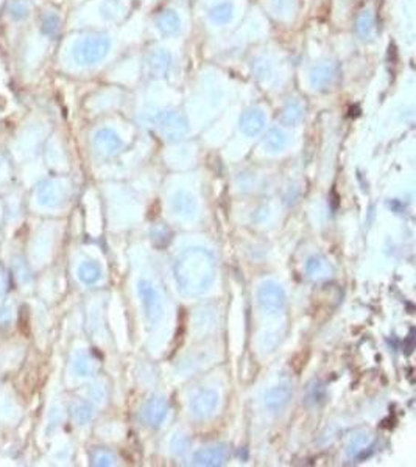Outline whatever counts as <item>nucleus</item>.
Returning a JSON list of instances; mask_svg holds the SVG:
<instances>
[{"instance_id":"nucleus-14","label":"nucleus","mask_w":416,"mask_h":467,"mask_svg":"<svg viewBox=\"0 0 416 467\" xmlns=\"http://www.w3.org/2000/svg\"><path fill=\"white\" fill-rule=\"evenodd\" d=\"M99 144L102 145V149L114 151L120 145V142H119V139L114 134L108 133L107 131V133H102L99 136Z\"/></svg>"},{"instance_id":"nucleus-2","label":"nucleus","mask_w":416,"mask_h":467,"mask_svg":"<svg viewBox=\"0 0 416 467\" xmlns=\"http://www.w3.org/2000/svg\"><path fill=\"white\" fill-rule=\"evenodd\" d=\"M138 293L145 318L149 319L150 323H158L164 317V303L158 288L151 282L144 279V281H139Z\"/></svg>"},{"instance_id":"nucleus-11","label":"nucleus","mask_w":416,"mask_h":467,"mask_svg":"<svg viewBox=\"0 0 416 467\" xmlns=\"http://www.w3.org/2000/svg\"><path fill=\"white\" fill-rule=\"evenodd\" d=\"M262 125H264V119L259 114H251V116L245 117L244 119V123H242V127H244V131L246 134H257L262 130Z\"/></svg>"},{"instance_id":"nucleus-15","label":"nucleus","mask_w":416,"mask_h":467,"mask_svg":"<svg viewBox=\"0 0 416 467\" xmlns=\"http://www.w3.org/2000/svg\"><path fill=\"white\" fill-rule=\"evenodd\" d=\"M323 396H325V387H323L320 382H315L314 385H310L309 396H307L309 400H312V402L317 404Z\"/></svg>"},{"instance_id":"nucleus-5","label":"nucleus","mask_w":416,"mask_h":467,"mask_svg":"<svg viewBox=\"0 0 416 467\" xmlns=\"http://www.w3.org/2000/svg\"><path fill=\"white\" fill-rule=\"evenodd\" d=\"M228 455L230 453L224 446L203 447L193 453L192 464L204 467L224 466Z\"/></svg>"},{"instance_id":"nucleus-1","label":"nucleus","mask_w":416,"mask_h":467,"mask_svg":"<svg viewBox=\"0 0 416 467\" xmlns=\"http://www.w3.org/2000/svg\"><path fill=\"white\" fill-rule=\"evenodd\" d=\"M176 284L191 296L203 295L215 279V259L206 248H189L178 255L173 265Z\"/></svg>"},{"instance_id":"nucleus-6","label":"nucleus","mask_w":416,"mask_h":467,"mask_svg":"<svg viewBox=\"0 0 416 467\" xmlns=\"http://www.w3.org/2000/svg\"><path fill=\"white\" fill-rule=\"evenodd\" d=\"M167 413H169V405L164 399L150 398L142 409V420L149 427L156 429L164 422Z\"/></svg>"},{"instance_id":"nucleus-10","label":"nucleus","mask_w":416,"mask_h":467,"mask_svg":"<svg viewBox=\"0 0 416 467\" xmlns=\"http://www.w3.org/2000/svg\"><path fill=\"white\" fill-rule=\"evenodd\" d=\"M369 442H371V436L369 433H359L348 444V455L351 458L358 457L360 451H365L369 446Z\"/></svg>"},{"instance_id":"nucleus-7","label":"nucleus","mask_w":416,"mask_h":467,"mask_svg":"<svg viewBox=\"0 0 416 467\" xmlns=\"http://www.w3.org/2000/svg\"><path fill=\"white\" fill-rule=\"evenodd\" d=\"M292 396H294V391L288 385H276V387L270 388L265 393L264 404L272 413H281L287 407Z\"/></svg>"},{"instance_id":"nucleus-16","label":"nucleus","mask_w":416,"mask_h":467,"mask_svg":"<svg viewBox=\"0 0 416 467\" xmlns=\"http://www.w3.org/2000/svg\"><path fill=\"white\" fill-rule=\"evenodd\" d=\"M114 460H112L111 455L109 453H102L100 455V458L97 460V464H100V466H111V464H114Z\"/></svg>"},{"instance_id":"nucleus-12","label":"nucleus","mask_w":416,"mask_h":467,"mask_svg":"<svg viewBox=\"0 0 416 467\" xmlns=\"http://www.w3.org/2000/svg\"><path fill=\"white\" fill-rule=\"evenodd\" d=\"M80 277L86 284H92V282L99 281V279H100V268H99L96 264L88 262V264H85V265L80 268Z\"/></svg>"},{"instance_id":"nucleus-13","label":"nucleus","mask_w":416,"mask_h":467,"mask_svg":"<svg viewBox=\"0 0 416 467\" xmlns=\"http://www.w3.org/2000/svg\"><path fill=\"white\" fill-rule=\"evenodd\" d=\"M267 147L272 150V151L283 150L284 147H286V138H284V134L279 133V131L270 133V136L267 138Z\"/></svg>"},{"instance_id":"nucleus-9","label":"nucleus","mask_w":416,"mask_h":467,"mask_svg":"<svg viewBox=\"0 0 416 467\" xmlns=\"http://www.w3.org/2000/svg\"><path fill=\"white\" fill-rule=\"evenodd\" d=\"M306 271L312 279H326L331 276L332 268L323 255H312L309 261L306 262Z\"/></svg>"},{"instance_id":"nucleus-8","label":"nucleus","mask_w":416,"mask_h":467,"mask_svg":"<svg viewBox=\"0 0 416 467\" xmlns=\"http://www.w3.org/2000/svg\"><path fill=\"white\" fill-rule=\"evenodd\" d=\"M173 213L182 218H193L198 213V202L195 198L187 192H178L172 200Z\"/></svg>"},{"instance_id":"nucleus-4","label":"nucleus","mask_w":416,"mask_h":467,"mask_svg":"<svg viewBox=\"0 0 416 467\" xmlns=\"http://www.w3.org/2000/svg\"><path fill=\"white\" fill-rule=\"evenodd\" d=\"M220 405V396L213 389H202L191 400V413L197 420L213 418Z\"/></svg>"},{"instance_id":"nucleus-3","label":"nucleus","mask_w":416,"mask_h":467,"mask_svg":"<svg viewBox=\"0 0 416 467\" xmlns=\"http://www.w3.org/2000/svg\"><path fill=\"white\" fill-rule=\"evenodd\" d=\"M257 303L265 314H277L286 308L287 295L276 282H264L257 290Z\"/></svg>"}]
</instances>
